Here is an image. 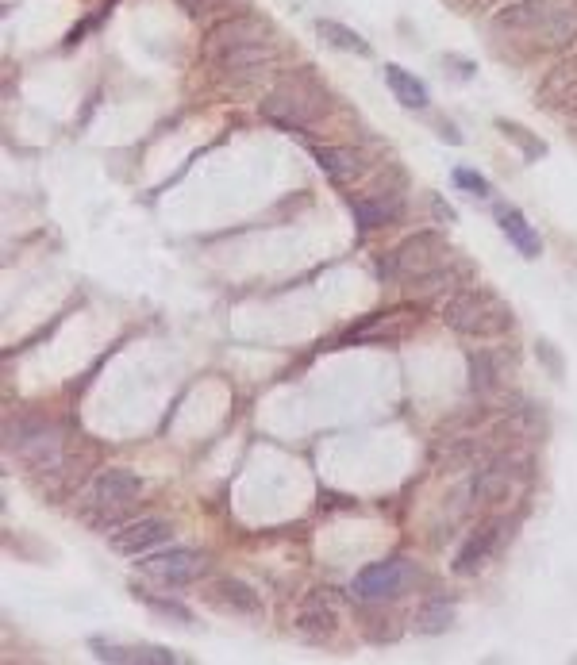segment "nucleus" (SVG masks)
Listing matches in <instances>:
<instances>
[{
  "label": "nucleus",
  "mask_w": 577,
  "mask_h": 665,
  "mask_svg": "<svg viewBox=\"0 0 577 665\" xmlns=\"http://www.w3.org/2000/svg\"><path fill=\"white\" fill-rule=\"evenodd\" d=\"M174 539V523L170 519H158V516H147V519H131L124 523L120 531H112V550L116 554H127V558H139V554H147L154 546H162V542Z\"/></svg>",
  "instance_id": "7ed1b4c3"
},
{
  "label": "nucleus",
  "mask_w": 577,
  "mask_h": 665,
  "mask_svg": "<svg viewBox=\"0 0 577 665\" xmlns=\"http://www.w3.org/2000/svg\"><path fill=\"white\" fill-rule=\"evenodd\" d=\"M497 220H501V231L508 235V243L520 250L524 258H539V254H543V243H539V235L531 231V223L524 220L520 208H501Z\"/></svg>",
  "instance_id": "9d476101"
},
{
  "label": "nucleus",
  "mask_w": 577,
  "mask_h": 665,
  "mask_svg": "<svg viewBox=\"0 0 577 665\" xmlns=\"http://www.w3.org/2000/svg\"><path fill=\"white\" fill-rule=\"evenodd\" d=\"M274 50L262 47V43H235V47H224L220 54V66L224 70H258L262 62H270Z\"/></svg>",
  "instance_id": "4468645a"
},
{
  "label": "nucleus",
  "mask_w": 577,
  "mask_h": 665,
  "mask_svg": "<svg viewBox=\"0 0 577 665\" xmlns=\"http://www.w3.org/2000/svg\"><path fill=\"white\" fill-rule=\"evenodd\" d=\"M177 4H181V8L189 12V16H204V12H208V8L216 4V0H177Z\"/></svg>",
  "instance_id": "393cba45"
},
{
  "label": "nucleus",
  "mask_w": 577,
  "mask_h": 665,
  "mask_svg": "<svg viewBox=\"0 0 577 665\" xmlns=\"http://www.w3.org/2000/svg\"><path fill=\"white\" fill-rule=\"evenodd\" d=\"M451 623H454V608L447 600H435V604H427V608L416 612V631L420 635H443Z\"/></svg>",
  "instance_id": "f3484780"
},
{
  "label": "nucleus",
  "mask_w": 577,
  "mask_h": 665,
  "mask_svg": "<svg viewBox=\"0 0 577 665\" xmlns=\"http://www.w3.org/2000/svg\"><path fill=\"white\" fill-rule=\"evenodd\" d=\"M97 650L101 662H116V665H174L177 654L174 650H162V646H116V642H89Z\"/></svg>",
  "instance_id": "0eeeda50"
},
{
  "label": "nucleus",
  "mask_w": 577,
  "mask_h": 665,
  "mask_svg": "<svg viewBox=\"0 0 577 665\" xmlns=\"http://www.w3.org/2000/svg\"><path fill=\"white\" fill-rule=\"evenodd\" d=\"M439 239L431 235V231H424V235H416V239H408L397 254H393V266H401V270H427L431 262H435V254H424L427 247H435Z\"/></svg>",
  "instance_id": "2eb2a0df"
},
{
  "label": "nucleus",
  "mask_w": 577,
  "mask_h": 665,
  "mask_svg": "<svg viewBox=\"0 0 577 665\" xmlns=\"http://www.w3.org/2000/svg\"><path fill=\"white\" fill-rule=\"evenodd\" d=\"M454 185L470 189L474 197H493V185H489V177H481L477 170H466V166H458V170H454Z\"/></svg>",
  "instance_id": "412c9836"
},
{
  "label": "nucleus",
  "mask_w": 577,
  "mask_h": 665,
  "mask_svg": "<svg viewBox=\"0 0 577 665\" xmlns=\"http://www.w3.org/2000/svg\"><path fill=\"white\" fill-rule=\"evenodd\" d=\"M297 627H301L304 635H312V639L331 635V631H335V604H331V596H324V592L308 596L301 616H297Z\"/></svg>",
  "instance_id": "9b49d317"
},
{
  "label": "nucleus",
  "mask_w": 577,
  "mask_h": 665,
  "mask_svg": "<svg viewBox=\"0 0 577 665\" xmlns=\"http://www.w3.org/2000/svg\"><path fill=\"white\" fill-rule=\"evenodd\" d=\"M316 158H320V166H324L335 181H347L358 173V158H351L347 150H316Z\"/></svg>",
  "instance_id": "6ab92c4d"
},
{
  "label": "nucleus",
  "mask_w": 577,
  "mask_h": 665,
  "mask_svg": "<svg viewBox=\"0 0 577 665\" xmlns=\"http://www.w3.org/2000/svg\"><path fill=\"white\" fill-rule=\"evenodd\" d=\"M431 208H435V216H439V220H447V223L454 220V208H447L443 200H431Z\"/></svg>",
  "instance_id": "a878e982"
},
{
  "label": "nucleus",
  "mask_w": 577,
  "mask_h": 665,
  "mask_svg": "<svg viewBox=\"0 0 577 665\" xmlns=\"http://www.w3.org/2000/svg\"><path fill=\"white\" fill-rule=\"evenodd\" d=\"M408 581V566L404 562H374L354 577V596L362 600H385V596H397Z\"/></svg>",
  "instance_id": "39448f33"
},
{
  "label": "nucleus",
  "mask_w": 577,
  "mask_h": 665,
  "mask_svg": "<svg viewBox=\"0 0 577 665\" xmlns=\"http://www.w3.org/2000/svg\"><path fill=\"white\" fill-rule=\"evenodd\" d=\"M497 127H501L504 139H512V143H520V147H524L527 158H543V154H547V143L531 139V135H527V131H524V127H520V124H508V120H497Z\"/></svg>",
  "instance_id": "aec40b11"
},
{
  "label": "nucleus",
  "mask_w": 577,
  "mask_h": 665,
  "mask_svg": "<svg viewBox=\"0 0 577 665\" xmlns=\"http://www.w3.org/2000/svg\"><path fill=\"white\" fill-rule=\"evenodd\" d=\"M316 31L324 35L327 43L335 50H351V54H362V58H370V43L358 35V31H351V27H343V24H335V20H320L316 24Z\"/></svg>",
  "instance_id": "dca6fc26"
},
{
  "label": "nucleus",
  "mask_w": 577,
  "mask_h": 665,
  "mask_svg": "<svg viewBox=\"0 0 577 665\" xmlns=\"http://www.w3.org/2000/svg\"><path fill=\"white\" fill-rule=\"evenodd\" d=\"M262 35H266V27L251 20V16H239V20H227L212 31V43L224 50V47H235V43H262Z\"/></svg>",
  "instance_id": "ddd939ff"
},
{
  "label": "nucleus",
  "mask_w": 577,
  "mask_h": 665,
  "mask_svg": "<svg viewBox=\"0 0 577 665\" xmlns=\"http://www.w3.org/2000/svg\"><path fill=\"white\" fill-rule=\"evenodd\" d=\"M470 385H474V393H493L497 389V366H493L489 350H474L470 354Z\"/></svg>",
  "instance_id": "a211bd4d"
},
{
  "label": "nucleus",
  "mask_w": 577,
  "mask_h": 665,
  "mask_svg": "<svg viewBox=\"0 0 577 665\" xmlns=\"http://www.w3.org/2000/svg\"><path fill=\"white\" fill-rule=\"evenodd\" d=\"M16 446L35 469H58V462H62V443L51 427H31Z\"/></svg>",
  "instance_id": "6e6552de"
},
{
  "label": "nucleus",
  "mask_w": 577,
  "mask_h": 665,
  "mask_svg": "<svg viewBox=\"0 0 577 665\" xmlns=\"http://www.w3.org/2000/svg\"><path fill=\"white\" fill-rule=\"evenodd\" d=\"M439 139H447V143H462V135L454 131L451 124H443V131H439Z\"/></svg>",
  "instance_id": "bb28decb"
},
{
  "label": "nucleus",
  "mask_w": 577,
  "mask_h": 665,
  "mask_svg": "<svg viewBox=\"0 0 577 665\" xmlns=\"http://www.w3.org/2000/svg\"><path fill=\"white\" fill-rule=\"evenodd\" d=\"M354 216H358L362 227H381V223H385V208H377L370 200H358V204H354Z\"/></svg>",
  "instance_id": "5701e85b"
},
{
  "label": "nucleus",
  "mask_w": 577,
  "mask_h": 665,
  "mask_svg": "<svg viewBox=\"0 0 577 665\" xmlns=\"http://www.w3.org/2000/svg\"><path fill=\"white\" fill-rule=\"evenodd\" d=\"M493 546H497V527H481V531H477V535H470V539H466V546L454 554V573H462V577L477 573V569L489 562Z\"/></svg>",
  "instance_id": "1a4fd4ad"
},
{
  "label": "nucleus",
  "mask_w": 577,
  "mask_h": 665,
  "mask_svg": "<svg viewBox=\"0 0 577 665\" xmlns=\"http://www.w3.org/2000/svg\"><path fill=\"white\" fill-rule=\"evenodd\" d=\"M443 316L462 335H497V331L512 327V312H504L501 304L485 293H458L443 308Z\"/></svg>",
  "instance_id": "f257e3e1"
},
{
  "label": "nucleus",
  "mask_w": 577,
  "mask_h": 665,
  "mask_svg": "<svg viewBox=\"0 0 577 665\" xmlns=\"http://www.w3.org/2000/svg\"><path fill=\"white\" fill-rule=\"evenodd\" d=\"M139 569L154 577V581H162V585H189V581H201L204 573H208V562H204L201 554H193V550H166V554H151V558H143Z\"/></svg>",
  "instance_id": "f03ea898"
},
{
  "label": "nucleus",
  "mask_w": 577,
  "mask_h": 665,
  "mask_svg": "<svg viewBox=\"0 0 577 665\" xmlns=\"http://www.w3.org/2000/svg\"><path fill=\"white\" fill-rule=\"evenodd\" d=\"M385 85L393 89V97L401 100L404 108H427V85L416 74H408L404 66H385Z\"/></svg>",
  "instance_id": "f8f14e48"
},
{
  "label": "nucleus",
  "mask_w": 577,
  "mask_h": 665,
  "mask_svg": "<svg viewBox=\"0 0 577 665\" xmlns=\"http://www.w3.org/2000/svg\"><path fill=\"white\" fill-rule=\"evenodd\" d=\"M143 496V477L139 473H131V469H101L97 473V481H93V489H89V500L104 508V512H116V508H127L131 500H139Z\"/></svg>",
  "instance_id": "20e7f679"
},
{
  "label": "nucleus",
  "mask_w": 577,
  "mask_h": 665,
  "mask_svg": "<svg viewBox=\"0 0 577 665\" xmlns=\"http://www.w3.org/2000/svg\"><path fill=\"white\" fill-rule=\"evenodd\" d=\"M147 604H151L154 612H162V616H174L177 623H193V616H189V608H181L177 600H154V596H147V592H139Z\"/></svg>",
  "instance_id": "4be33fe9"
},
{
  "label": "nucleus",
  "mask_w": 577,
  "mask_h": 665,
  "mask_svg": "<svg viewBox=\"0 0 577 665\" xmlns=\"http://www.w3.org/2000/svg\"><path fill=\"white\" fill-rule=\"evenodd\" d=\"M539 358H543V362H547V366H551V373H554V377H558V373H562V362H558V354H554V350H551V343H539Z\"/></svg>",
  "instance_id": "b1692460"
},
{
  "label": "nucleus",
  "mask_w": 577,
  "mask_h": 665,
  "mask_svg": "<svg viewBox=\"0 0 577 665\" xmlns=\"http://www.w3.org/2000/svg\"><path fill=\"white\" fill-rule=\"evenodd\" d=\"M208 604L220 608V612H231V616H258L262 612V596L239 581V577H220L208 585Z\"/></svg>",
  "instance_id": "423d86ee"
}]
</instances>
